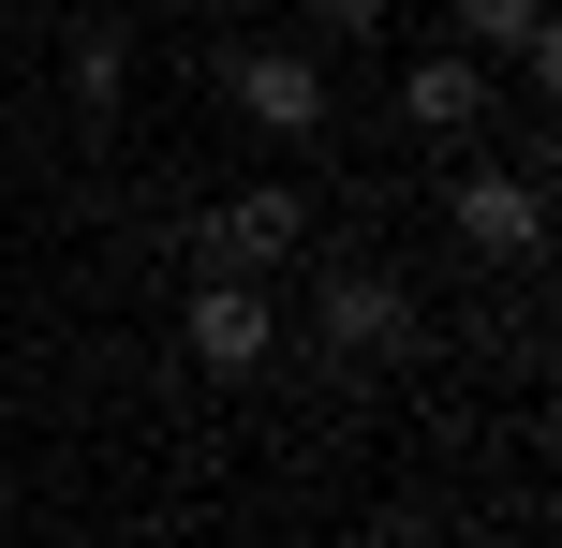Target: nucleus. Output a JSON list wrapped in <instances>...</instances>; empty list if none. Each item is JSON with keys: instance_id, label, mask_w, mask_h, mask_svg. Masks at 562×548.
Masks as SVG:
<instances>
[{"instance_id": "1", "label": "nucleus", "mask_w": 562, "mask_h": 548, "mask_svg": "<svg viewBox=\"0 0 562 548\" xmlns=\"http://www.w3.org/2000/svg\"><path fill=\"white\" fill-rule=\"evenodd\" d=\"M445 223H459L474 267H533V253H548V178H533V164H459Z\"/></svg>"}, {"instance_id": "7", "label": "nucleus", "mask_w": 562, "mask_h": 548, "mask_svg": "<svg viewBox=\"0 0 562 548\" xmlns=\"http://www.w3.org/2000/svg\"><path fill=\"white\" fill-rule=\"evenodd\" d=\"M459 45H474V59H518V75H562V45H548V0H459Z\"/></svg>"}, {"instance_id": "8", "label": "nucleus", "mask_w": 562, "mask_h": 548, "mask_svg": "<svg viewBox=\"0 0 562 548\" xmlns=\"http://www.w3.org/2000/svg\"><path fill=\"white\" fill-rule=\"evenodd\" d=\"M59 75H75V104L104 119L119 89H134V45H119V30H75V59H59Z\"/></svg>"}, {"instance_id": "10", "label": "nucleus", "mask_w": 562, "mask_h": 548, "mask_svg": "<svg viewBox=\"0 0 562 548\" xmlns=\"http://www.w3.org/2000/svg\"><path fill=\"white\" fill-rule=\"evenodd\" d=\"M370 548H445V534H429V519H385V534H370Z\"/></svg>"}, {"instance_id": "3", "label": "nucleus", "mask_w": 562, "mask_h": 548, "mask_svg": "<svg viewBox=\"0 0 562 548\" xmlns=\"http://www.w3.org/2000/svg\"><path fill=\"white\" fill-rule=\"evenodd\" d=\"M223 104L252 119V134L311 148V134H326V59H311V45H237L223 59Z\"/></svg>"}, {"instance_id": "4", "label": "nucleus", "mask_w": 562, "mask_h": 548, "mask_svg": "<svg viewBox=\"0 0 562 548\" xmlns=\"http://www.w3.org/2000/svg\"><path fill=\"white\" fill-rule=\"evenodd\" d=\"M311 342L356 371V356H415V282H385V267H340L326 297H311Z\"/></svg>"}, {"instance_id": "11", "label": "nucleus", "mask_w": 562, "mask_h": 548, "mask_svg": "<svg viewBox=\"0 0 562 548\" xmlns=\"http://www.w3.org/2000/svg\"><path fill=\"white\" fill-rule=\"evenodd\" d=\"M134 15H178V0H134Z\"/></svg>"}, {"instance_id": "5", "label": "nucleus", "mask_w": 562, "mask_h": 548, "mask_svg": "<svg viewBox=\"0 0 562 548\" xmlns=\"http://www.w3.org/2000/svg\"><path fill=\"white\" fill-rule=\"evenodd\" d=\"M296 237H311V208H296V193H267V178L207 208V267H237V282H267V267H296Z\"/></svg>"}, {"instance_id": "9", "label": "nucleus", "mask_w": 562, "mask_h": 548, "mask_svg": "<svg viewBox=\"0 0 562 548\" xmlns=\"http://www.w3.org/2000/svg\"><path fill=\"white\" fill-rule=\"evenodd\" d=\"M311 15H326V30H385V0H311Z\"/></svg>"}, {"instance_id": "6", "label": "nucleus", "mask_w": 562, "mask_h": 548, "mask_svg": "<svg viewBox=\"0 0 562 548\" xmlns=\"http://www.w3.org/2000/svg\"><path fill=\"white\" fill-rule=\"evenodd\" d=\"M400 119H415V134H474V119H488V59L474 45H429L415 75H400Z\"/></svg>"}, {"instance_id": "2", "label": "nucleus", "mask_w": 562, "mask_h": 548, "mask_svg": "<svg viewBox=\"0 0 562 548\" xmlns=\"http://www.w3.org/2000/svg\"><path fill=\"white\" fill-rule=\"evenodd\" d=\"M178 342H193V371H207V385H252L267 356H281V312H267V282L207 267V282H193V312H178Z\"/></svg>"}]
</instances>
